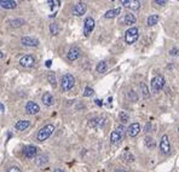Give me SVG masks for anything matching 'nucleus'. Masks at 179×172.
<instances>
[{
    "mask_svg": "<svg viewBox=\"0 0 179 172\" xmlns=\"http://www.w3.org/2000/svg\"><path fill=\"white\" fill-rule=\"evenodd\" d=\"M75 84V79L72 74H65L62 77V80H60V89L63 92H67V91H70L73 89Z\"/></svg>",
    "mask_w": 179,
    "mask_h": 172,
    "instance_id": "1",
    "label": "nucleus"
},
{
    "mask_svg": "<svg viewBox=\"0 0 179 172\" xmlns=\"http://www.w3.org/2000/svg\"><path fill=\"white\" fill-rule=\"evenodd\" d=\"M53 131H55V126H53V125L49 124V125L44 126V127L39 131V134H38V141H40V142L46 141L51 134H53Z\"/></svg>",
    "mask_w": 179,
    "mask_h": 172,
    "instance_id": "2",
    "label": "nucleus"
},
{
    "mask_svg": "<svg viewBox=\"0 0 179 172\" xmlns=\"http://www.w3.org/2000/svg\"><path fill=\"white\" fill-rule=\"evenodd\" d=\"M138 37H139V30H138V28L132 27V28H130V29L126 32V34H125V41H126L127 44H133V42L137 41Z\"/></svg>",
    "mask_w": 179,
    "mask_h": 172,
    "instance_id": "3",
    "label": "nucleus"
},
{
    "mask_svg": "<svg viewBox=\"0 0 179 172\" xmlns=\"http://www.w3.org/2000/svg\"><path fill=\"white\" fill-rule=\"evenodd\" d=\"M165 86V78L162 75H156V77L153 78L151 80V90L153 92H159L160 90H162Z\"/></svg>",
    "mask_w": 179,
    "mask_h": 172,
    "instance_id": "4",
    "label": "nucleus"
},
{
    "mask_svg": "<svg viewBox=\"0 0 179 172\" xmlns=\"http://www.w3.org/2000/svg\"><path fill=\"white\" fill-rule=\"evenodd\" d=\"M93 29H95V21L91 17H87L84 22V34H85V37H88L92 33Z\"/></svg>",
    "mask_w": 179,
    "mask_h": 172,
    "instance_id": "5",
    "label": "nucleus"
},
{
    "mask_svg": "<svg viewBox=\"0 0 179 172\" xmlns=\"http://www.w3.org/2000/svg\"><path fill=\"white\" fill-rule=\"evenodd\" d=\"M160 149L163 154H168L171 150V146H169V139L167 134H163L160 142Z\"/></svg>",
    "mask_w": 179,
    "mask_h": 172,
    "instance_id": "6",
    "label": "nucleus"
},
{
    "mask_svg": "<svg viewBox=\"0 0 179 172\" xmlns=\"http://www.w3.org/2000/svg\"><path fill=\"white\" fill-rule=\"evenodd\" d=\"M23 154H24L25 158L33 159V158H35L37 154H38V148H37L35 146H25L24 149H23Z\"/></svg>",
    "mask_w": 179,
    "mask_h": 172,
    "instance_id": "7",
    "label": "nucleus"
},
{
    "mask_svg": "<svg viewBox=\"0 0 179 172\" xmlns=\"http://www.w3.org/2000/svg\"><path fill=\"white\" fill-rule=\"evenodd\" d=\"M39 110H40V107L35 102H33V101H29L27 103V106H25V113L27 114L34 115L37 114V113H39Z\"/></svg>",
    "mask_w": 179,
    "mask_h": 172,
    "instance_id": "8",
    "label": "nucleus"
},
{
    "mask_svg": "<svg viewBox=\"0 0 179 172\" xmlns=\"http://www.w3.org/2000/svg\"><path fill=\"white\" fill-rule=\"evenodd\" d=\"M20 64L22 66V67H24V68L33 67V66L35 64V58L33 57V56H30V55H27V56H24V57L21 58Z\"/></svg>",
    "mask_w": 179,
    "mask_h": 172,
    "instance_id": "9",
    "label": "nucleus"
},
{
    "mask_svg": "<svg viewBox=\"0 0 179 172\" xmlns=\"http://www.w3.org/2000/svg\"><path fill=\"white\" fill-rule=\"evenodd\" d=\"M87 10V6L85 2H78L74 7H73V15L74 16H82Z\"/></svg>",
    "mask_w": 179,
    "mask_h": 172,
    "instance_id": "10",
    "label": "nucleus"
},
{
    "mask_svg": "<svg viewBox=\"0 0 179 172\" xmlns=\"http://www.w3.org/2000/svg\"><path fill=\"white\" fill-rule=\"evenodd\" d=\"M122 5H125L126 7L131 9V10H138L142 5V2L138 1V0H122L121 1Z\"/></svg>",
    "mask_w": 179,
    "mask_h": 172,
    "instance_id": "11",
    "label": "nucleus"
},
{
    "mask_svg": "<svg viewBox=\"0 0 179 172\" xmlns=\"http://www.w3.org/2000/svg\"><path fill=\"white\" fill-rule=\"evenodd\" d=\"M139 132H140V125L138 122L131 124V125L128 126V129H127V134H128L130 137H136Z\"/></svg>",
    "mask_w": 179,
    "mask_h": 172,
    "instance_id": "12",
    "label": "nucleus"
},
{
    "mask_svg": "<svg viewBox=\"0 0 179 172\" xmlns=\"http://www.w3.org/2000/svg\"><path fill=\"white\" fill-rule=\"evenodd\" d=\"M42 103L46 106V107H51V106H53V103H55V98H53V96L51 92H45L44 95H42Z\"/></svg>",
    "mask_w": 179,
    "mask_h": 172,
    "instance_id": "13",
    "label": "nucleus"
},
{
    "mask_svg": "<svg viewBox=\"0 0 179 172\" xmlns=\"http://www.w3.org/2000/svg\"><path fill=\"white\" fill-rule=\"evenodd\" d=\"M67 56H68V58H69L70 61H75V59H78V58L81 56V51H80L79 47H72V49L68 51Z\"/></svg>",
    "mask_w": 179,
    "mask_h": 172,
    "instance_id": "14",
    "label": "nucleus"
},
{
    "mask_svg": "<svg viewBox=\"0 0 179 172\" xmlns=\"http://www.w3.org/2000/svg\"><path fill=\"white\" fill-rule=\"evenodd\" d=\"M21 41L25 46H38L39 45V40L37 38H32V37H24V38H22Z\"/></svg>",
    "mask_w": 179,
    "mask_h": 172,
    "instance_id": "15",
    "label": "nucleus"
},
{
    "mask_svg": "<svg viewBox=\"0 0 179 172\" xmlns=\"http://www.w3.org/2000/svg\"><path fill=\"white\" fill-rule=\"evenodd\" d=\"M29 126H30V121H28V120H20V121L16 122L15 129H16L17 131H24V130L28 129Z\"/></svg>",
    "mask_w": 179,
    "mask_h": 172,
    "instance_id": "16",
    "label": "nucleus"
},
{
    "mask_svg": "<svg viewBox=\"0 0 179 172\" xmlns=\"http://www.w3.org/2000/svg\"><path fill=\"white\" fill-rule=\"evenodd\" d=\"M0 5H1L2 9H15L17 6V2L12 1V0H1Z\"/></svg>",
    "mask_w": 179,
    "mask_h": 172,
    "instance_id": "17",
    "label": "nucleus"
},
{
    "mask_svg": "<svg viewBox=\"0 0 179 172\" xmlns=\"http://www.w3.org/2000/svg\"><path fill=\"white\" fill-rule=\"evenodd\" d=\"M120 12H121V9H120V7L114 9V10H109V11H107V12L104 14V17H105V18H113V17L120 15Z\"/></svg>",
    "mask_w": 179,
    "mask_h": 172,
    "instance_id": "18",
    "label": "nucleus"
},
{
    "mask_svg": "<svg viewBox=\"0 0 179 172\" xmlns=\"http://www.w3.org/2000/svg\"><path fill=\"white\" fill-rule=\"evenodd\" d=\"M104 125V119H100V118H95V119H91L90 120V126H93V127H100Z\"/></svg>",
    "mask_w": 179,
    "mask_h": 172,
    "instance_id": "19",
    "label": "nucleus"
},
{
    "mask_svg": "<svg viewBox=\"0 0 179 172\" xmlns=\"http://www.w3.org/2000/svg\"><path fill=\"white\" fill-rule=\"evenodd\" d=\"M122 137H123V136H122V134H120L119 132L115 130V131H113V132L110 134V142L115 144V143H118L119 141L122 139Z\"/></svg>",
    "mask_w": 179,
    "mask_h": 172,
    "instance_id": "20",
    "label": "nucleus"
},
{
    "mask_svg": "<svg viewBox=\"0 0 179 172\" xmlns=\"http://www.w3.org/2000/svg\"><path fill=\"white\" fill-rule=\"evenodd\" d=\"M159 21H160L159 15H150V16L148 17L146 23H148V26H155V24H158Z\"/></svg>",
    "mask_w": 179,
    "mask_h": 172,
    "instance_id": "21",
    "label": "nucleus"
},
{
    "mask_svg": "<svg viewBox=\"0 0 179 172\" xmlns=\"http://www.w3.org/2000/svg\"><path fill=\"white\" fill-rule=\"evenodd\" d=\"M136 16L134 15H132V14H127V15H125V24H127V26H131V24H134L136 23Z\"/></svg>",
    "mask_w": 179,
    "mask_h": 172,
    "instance_id": "22",
    "label": "nucleus"
},
{
    "mask_svg": "<svg viewBox=\"0 0 179 172\" xmlns=\"http://www.w3.org/2000/svg\"><path fill=\"white\" fill-rule=\"evenodd\" d=\"M107 69H108V64H107V62H104V61L99 62V63L97 64V67H96V70H97L98 73H104V72H107Z\"/></svg>",
    "mask_w": 179,
    "mask_h": 172,
    "instance_id": "23",
    "label": "nucleus"
},
{
    "mask_svg": "<svg viewBox=\"0 0 179 172\" xmlns=\"http://www.w3.org/2000/svg\"><path fill=\"white\" fill-rule=\"evenodd\" d=\"M140 92H142V95L144 98H149V96H150V92H149V89H148V86L144 84V82H142L140 84Z\"/></svg>",
    "mask_w": 179,
    "mask_h": 172,
    "instance_id": "24",
    "label": "nucleus"
},
{
    "mask_svg": "<svg viewBox=\"0 0 179 172\" xmlns=\"http://www.w3.org/2000/svg\"><path fill=\"white\" fill-rule=\"evenodd\" d=\"M144 142H145V146L148 147V148H155V146H156V143H155V141L151 138V137H149V136H146L145 137V139H144Z\"/></svg>",
    "mask_w": 179,
    "mask_h": 172,
    "instance_id": "25",
    "label": "nucleus"
},
{
    "mask_svg": "<svg viewBox=\"0 0 179 172\" xmlns=\"http://www.w3.org/2000/svg\"><path fill=\"white\" fill-rule=\"evenodd\" d=\"M47 162V156L46 155H40L37 158V160H35V164L38 165V166H42V165H45Z\"/></svg>",
    "mask_w": 179,
    "mask_h": 172,
    "instance_id": "26",
    "label": "nucleus"
},
{
    "mask_svg": "<svg viewBox=\"0 0 179 172\" xmlns=\"http://www.w3.org/2000/svg\"><path fill=\"white\" fill-rule=\"evenodd\" d=\"M50 30H51V34H52V35H57V34L60 33L58 24H57V23H52V24H50Z\"/></svg>",
    "mask_w": 179,
    "mask_h": 172,
    "instance_id": "27",
    "label": "nucleus"
},
{
    "mask_svg": "<svg viewBox=\"0 0 179 172\" xmlns=\"http://www.w3.org/2000/svg\"><path fill=\"white\" fill-rule=\"evenodd\" d=\"M10 24L12 26V27H21L22 24H24V21L22 18H18V19H12L11 22H10Z\"/></svg>",
    "mask_w": 179,
    "mask_h": 172,
    "instance_id": "28",
    "label": "nucleus"
},
{
    "mask_svg": "<svg viewBox=\"0 0 179 172\" xmlns=\"http://www.w3.org/2000/svg\"><path fill=\"white\" fill-rule=\"evenodd\" d=\"M120 120H121L122 124H126L128 121V115H127L126 112H121L120 113Z\"/></svg>",
    "mask_w": 179,
    "mask_h": 172,
    "instance_id": "29",
    "label": "nucleus"
},
{
    "mask_svg": "<svg viewBox=\"0 0 179 172\" xmlns=\"http://www.w3.org/2000/svg\"><path fill=\"white\" fill-rule=\"evenodd\" d=\"M82 95L85 96V97H90V96H92L93 95V90L91 89V87H85V91H84V94Z\"/></svg>",
    "mask_w": 179,
    "mask_h": 172,
    "instance_id": "30",
    "label": "nucleus"
},
{
    "mask_svg": "<svg viewBox=\"0 0 179 172\" xmlns=\"http://www.w3.org/2000/svg\"><path fill=\"white\" fill-rule=\"evenodd\" d=\"M49 82H50L52 86H56V77H55L53 73L49 74Z\"/></svg>",
    "mask_w": 179,
    "mask_h": 172,
    "instance_id": "31",
    "label": "nucleus"
},
{
    "mask_svg": "<svg viewBox=\"0 0 179 172\" xmlns=\"http://www.w3.org/2000/svg\"><path fill=\"white\" fill-rule=\"evenodd\" d=\"M123 158L126 159V161H133V160H134V156L130 153V152H126L125 155H123Z\"/></svg>",
    "mask_w": 179,
    "mask_h": 172,
    "instance_id": "32",
    "label": "nucleus"
},
{
    "mask_svg": "<svg viewBox=\"0 0 179 172\" xmlns=\"http://www.w3.org/2000/svg\"><path fill=\"white\" fill-rule=\"evenodd\" d=\"M116 131H118L120 134H122V136H123V134H125V129H123V126H122V125H119V126L116 127Z\"/></svg>",
    "mask_w": 179,
    "mask_h": 172,
    "instance_id": "33",
    "label": "nucleus"
},
{
    "mask_svg": "<svg viewBox=\"0 0 179 172\" xmlns=\"http://www.w3.org/2000/svg\"><path fill=\"white\" fill-rule=\"evenodd\" d=\"M47 2H49L51 6H57V5H60V1H58V0H53V1L50 0V1H47Z\"/></svg>",
    "mask_w": 179,
    "mask_h": 172,
    "instance_id": "34",
    "label": "nucleus"
},
{
    "mask_svg": "<svg viewBox=\"0 0 179 172\" xmlns=\"http://www.w3.org/2000/svg\"><path fill=\"white\" fill-rule=\"evenodd\" d=\"M9 172H21V170L18 167H16V166H12V167L9 169Z\"/></svg>",
    "mask_w": 179,
    "mask_h": 172,
    "instance_id": "35",
    "label": "nucleus"
},
{
    "mask_svg": "<svg viewBox=\"0 0 179 172\" xmlns=\"http://www.w3.org/2000/svg\"><path fill=\"white\" fill-rule=\"evenodd\" d=\"M151 129V122H146L145 125V129H144V132H149V130Z\"/></svg>",
    "mask_w": 179,
    "mask_h": 172,
    "instance_id": "36",
    "label": "nucleus"
},
{
    "mask_svg": "<svg viewBox=\"0 0 179 172\" xmlns=\"http://www.w3.org/2000/svg\"><path fill=\"white\" fill-rule=\"evenodd\" d=\"M169 54H171L172 56H176V55H178L179 54V51L177 50V49H172V50L169 51Z\"/></svg>",
    "mask_w": 179,
    "mask_h": 172,
    "instance_id": "37",
    "label": "nucleus"
},
{
    "mask_svg": "<svg viewBox=\"0 0 179 172\" xmlns=\"http://www.w3.org/2000/svg\"><path fill=\"white\" fill-rule=\"evenodd\" d=\"M167 1H165V0H155V4H159V5H165Z\"/></svg>",
    "mask_w": 179,
    "mask_h": 172,
    "instance_id": "38",
    "label": "nucleus"
},
{
    "mask_svg": "<svg viewBox=\"0 0 179 172\" xmlns=\"http://www.w3.org/2000/svg\"><path fill=\"white\" fill-rule=\"evenodd\" d=\"M51 63H52V62H51V61L49 59V61L46 62V67H51Z\"/></svg>",
    "mask_w": 179,
    "mask_h": 172,
    "instance_id": "39",
    "label": "nucleus"
},
{
    "mask_svg": "<svg viewBox=\"0 0 179 172\" xmlns=\"http://www.w3.org/2000/svg\"><path fill=\"white\" fill-rule=\"evenodd\" d=\"M115 172H128V171H126V170H122V169H118V170H115Z\"/></svg>",
    "mask_w": 179,
    "mask_h": 172,
    "instance_id": "40",
    "label": "nucleus"
},
{
    "mask_svg": "<svg viewBox=\"0 0 179 172\" xmlns=\"http://www.w3.org/2000/svg\"><path fill=\"white\" fill-rule=\"evenodd\" d=\"M53 172H64L62 169H56V170H53Z\"/></svg>",
    "mask_w": 179,
    "mask_h": 172,
    "instance_id": "41",
    "label": "nucleus"
},
{
    "mask_svg": "<svg viewBox=\"0 0 179 172\" xmlns=\"http://www.w3.org/2000/svg\"><path fill=\"white\" fill-rule=\"evenodd\" d=\"M0 107H1V113H4V112H5V108H4V104L1 103V106H0Z\"/></svg>",
    "mask_w": 179,
    "mask_h": 172,
    "instance_id": "42",
    "label": "nucleus"
},
{
    "mask_svg": "<svg viewBox=\"0 0 179 172\" xmlns=\"http://www.w3.org/2000/svg\"><path fill=\"white\" fill-rule=\"evenodd\" d=\"M96 103H97L98 106H100V104H102V103H100V101H98V99H96Z\"/></svg>",
    "mask_w": 179,
    "mask_h": 172,
    "instance_id": "43",
    "label": "nucleus"
},
{
    "mask_svg": "<svg viewBox=\"0 0 179 172\" xmlns=\"http://www.w3.org/2000/svg\"><path fill=\"white\" fill-rule=\"evenodd\" d=\"M178 132H179V127H178Z\"/></svg>",
    "mask_w": 179,
    "mask_h": 172,
    "instance_id": "44",
    "label": "nucleus"
}]
</instances>
